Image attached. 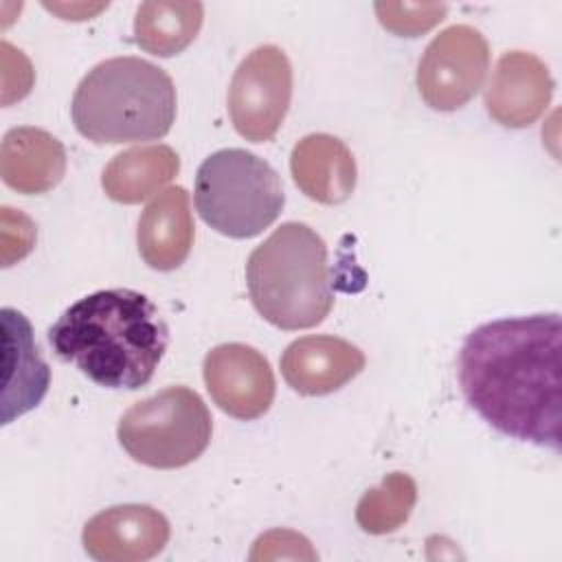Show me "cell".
I'll return each instance as SVG.
<instances>
[{"label": "cell", "mask_w": 562, "mask_h": 562, "mask_svg": "<svg viewBox=\"0 0 562 562\" xmlns=\"http://www.w3.org/2000/svg\"><path fill=\"white\" fill-rule=\"evenodd\" d=\"M459 384L470 408L498 432L560 450V314L501 318L472 329L459 351Z\"/></svg>", "instance_id": "obj_1"}, {"label": "cell", "mask_w": 562, "mask_h": 562, "mask_svg": "<svg viewBox=\"0 0 562 562\" xmlns=\"http://www.w3.org/2000/svg\"><path fill=\"white\" fill-rule=\"evenodd\" d=\"M48 342L94 384L136 391L154 378L169 329L145 294L112 288L72 303L48 329Z\"/></svg>", "instance_id": "obj_2"}, {"label": "cell", "mask_w": 562, "mask_h": 562, "mask_svg": "<svg viewBox=\"0 0 562 562\" xmlns=\"http://www.w3.org/2000/svg\"><path fill=\"white\" fill-rule=\"evenodd\" d=\"M70 114L77 132L97 145L156 140L176 121V88L147 59L112 57L79 81Z\"/></svg>", "instance_id": "obj_3"}, {"label": "cell", "mask_w": 562, "mask_h": 562, "mask_svg": "<svg viewBox=\"0 0 562 562\" xmlns=\"http://www.w3.org/2000/svg\"><path fill=\"white\" fill-rule=\"evenodd\" d=\"M246 283L255 310L285 331L321 325L334 305L327 246L303 222L281 224L250 252Z\"/></svg>", "instance_id": "obj_4"}, {"label": "cell", "mask_w": 562, "mask_h": 562, "mask_svg": "<svg viewBox=\"0 0 562 562\" xmlns=\"http://www.w3.org/2000/svg\"><path fill=\"white\" fill-rule=\"evenodd\" d=\"M285 202L279 173L257 154L220 149L195 173V209L217 233L248 239L266 231Z\"/></svg>", "instance_id": "obj_5"}, {"label": "cell", "mask_w": 562, "mask_h": 562, "mask_svg": "<svg viewBox=\"0 0 562 562\" xmlns=\"http://www.w3.org/2000/svg\"><path fill=\"white\" fill-rule=\"evenodd\" d=\"M213 432L204 400L187 386H167L136 402L119 422L116 435L123 450L138 463L173 470L195 461Z\"/></svg>", "instance_id": "obj_6"}, {"label": "cell", "mask_w": 562, "mask_h": 562, "mask_svg": "<svg viewBox=\"0 0 562 562\" xmlns=\"http://www.w3.org/2000/svg\"><path fill=\"white\" fill-rule=\"evenodd\" d=\"M292 99V66L274 46H257L237 66L228 86V114L239 136L270 140L281 127Z\"/></svg>", "instance_id": "obj_7"}, {"label": "cell", "mask_w": 562, "mask_h": 562, "mask_svg": "<svg viewBox=\"0 0 562 562\" xmlns=\"http://www.w3.org/2000/svg\"><path fill=\"white\" fill-rule=\"evenodd\" d=\"M487 68L490 46L483 33L454 24L426 46L417 66V88L432 110L454 112L483 88Z\"/></svg>", "instance_id": "obj_8"}, {"label": "cell", "mask_w": 562, "mask_h": 562, "mask_svg": "<svg viewBox=\"0 0 562 562\" xmlns=\"http://www.w3.org/2000/svg\"><path fill=\"white\" fill-rule=\"evenodd\" d=\"M211 400L235 419H257L274 400L270 362L250 345L224 342L213 347L202 364Z\"/></svg>", "instance_id": "obj_9"}, {"label": "cell", "mask_w": 562, "mask_h": 562, "mask_svg": "<svg viewBox=\"0 0 562 562\" xmlns=\"http://www.w3.org/2000/svg\"><path fill=\"white\" fill-rule=\"evenodd\" d=\"M81 542L99 562H143L167 547L169 520L149 505H116L86 522Z\"/></svg>", "instance_id": "obj_10"}, {"label": "cell", "mask_w": 562, "mask_h": 562, "mask_svg": "<svg viewBox=\"0 0 562 562\" xmlns=\"http://www.w3.org/2000/svg\"><path fill=\"white\" fill-rule=\"evenodd\" d=\"M553 94L547 64L533 53L509 50L501 55L485 88V110L503 127L520 130L536 123Z\"/></svg>", "instance_id": "obj_11"}, {"label": "cell", "mask_w": 562, "mask_h": 562, "mask_svg": "<svg viewBox=\"0 0 562 562\" xmlns=\"http://www.w3.org/2000/svg\"><path fill=\"white\" fill-rule=\"evenodd\" d=\"M364 369V353L336 336H303L281 356L285 382L301 395H327Z\"/></svg>", "instance_id": "obj_12"}, {"label": "cell", "mask_w": 562, "mask_h": 562, "mask_svg": "<svg viewBox=\"0 0 562 562\" xmlns=\"http://www.w3.org/2000/svg\"><path fill=\"white\" fill-rule=\"evenodd\" d=\"M193 235L189 193L184 187H169L145 206L138 220V252L149 268L169 272L189 257Z\"/></svg>", "instance_id": "obj_13"}, {"label": "cell", "mask_w": 562, "mask_h": 562, "mask_svg": "<svg viewBox=\"0 0 562 562\" xmlns=\"http://www.w3.org/2000/svg\"><path fill=\"white\" fill-rule=\"evenodd\" d=\"M290 171L296 187L321 204L349 200L358 180L351 149L331 134H310L301 138L292 149Z\"/></svg>", "instance_id": "obj_14"}, {"label": "cell", "mask_w": 562, "mask_h": 562, "mask_svg": "<svg viewBox=\"0 0 562 562\" xmlns=\"http://www.w3.org/2000/svg\"><path fill=\"white\" fill-rule=\"evenodd\" d=\"M66 173V149L59 138L40 127H13L0 145V176L24 195H40L59 184Z\"/></svg>", "instance_id": "obj_15"}, {"label": "cell", "mask_w": 562, "mask_h": 562, "mask_svg": "<svg viewBox=\"0 0 562 562\" xmlns=\"http://www.w3.org/2000/svg\"><path fill=\"white\" fill-rule=\"evenodd\" d=\"M4 329V415L2 424H9L15 415H22L40 404L48 389V367L42 360L29 321L11 310H2Z\"/></svg>", "instance_id": "obj_16"}, {"label": "cell", "mask_w": 562, "mask_h": 562, "mask_svg": "<svg viewBox=\"0 0 562 562\" xmlns=\"http://www.w3.org/2000/svg\"><path fill=\"white\" fill-rule=\"evenodd\" d=\"M178 171L180 156L169 145L132 147L105 165L101 187L114 202L138 204L173 180Z\"/></svg>", "instance_id": "obj_17"}, {"label": "cell", "mask_w": 562, "mask_h": 562, "mask_svg": "<svg viewBox=\"0 0 562 562\" xmlns=\"http://www.w3.org/2000/svg\"><path fill=\"white\" fill-rule=\"evenodd\" d=\"M202 20V2L149 0L136 9L134 40L143 50L156 57H171L182 53L198 37Z\"/></svg>", "instance_id": "obj_18"}, {"label": "cell", "mask_w": 562, "mask_h": 562, "mask_svg": "<svg viewBox=\"0 0 562 562\" xmlns=\"http://www.w3.org/2000/svg\"><path fill=\"white\" fill-rule=\"evenodd\" d=\"M417 503V485L406 472H391L382 483L362 494L356 505V522L362 531L384 536L400 529Z\"/></svg>", "instance_id": "obj_19"}, {"label": "cell", "mask_w": 562, "mask_h": 562, "mask_svg": "<svg viewBox=\"0 0 562 562\" xmlns=\"http://www.w3.org/2000/svg\"><path fill=\"white\" fill-rule=\"evenodd\" d=\"M448 7L437 2H378L375 13L380 24L402 37H417L430 31L446 18Z\"/></svg>", "instance_id": "obj_20"}]
</instances>
